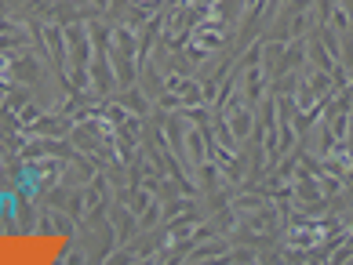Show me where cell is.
<instances>
[{"instance_id":"cell-1","label":"cell","mask_w":353,"mask_h":265,"mask_svg":"<svg viewBox=\"0 0 353 265\" xmlns=\"http://www.w3.org/2000/svg\"><path fill=\"white\" fill-rule=\"evenodd\" d=\"M73 131V116L66 113H44L41 120H33L26 127V135H37V138H62Z\"/></svg>"},{"instance_id":"cell-2","label":"cell","mask_w":353,"mask_h":265,"mask_svg":"<svg viewBox=\"0 0 353 265\" xmlns=\"http://www.w3.org/2000/svg\"><path fill=\"white\" fill-rule=\"evenodd\" d=\"M8 76L15 84H37L41 81V62H37L30 51H19L15 59H8Z\"/></svg>"},{"instance_id":"cell-3","label":"cell","mask_w":353,"mask_h":265,"mask_svg":"<svg viewBox=\"0 0 353 265\" xmlns=\"http://www.w3.org/2000/svg\"><path fill=\"white\" fill-rule=\"evenodd\" d=\"M222 116H226V124H230V131L233 135H237L241 142L252 135V127H255V113H252V105H226V109H222Z\"/></svg>"},{"instance_id":"cell-4","label":"cell","mask_w":353,"mask_h":265,"mask_svg":"<svg viewBox=\"0 0 353 265\" xmlns=\"http://www.w3.org/2000/svg\"><path fill=\"white\" fill-rule=\"evenodd\" d=\"M110 225H113L117 240H121V244H128V240L135 236V229H139V222H135V211L128 207V204H117V207H113V218H110Z\"/></svg>"},{"instance_id":"cell-5","label":"cell","mask_w":353,"mask_h":265,"mask_svg":"<svg viewBox=\"0 0 353 265\" xmlns=\"http://www.w3.org/2000/svg\"><path fill=\"white\" fill-rule=\"evenodd\" d=\"M299 65H306V36H295V41H288L284 55H281V65H277V76L295 73Z\"/></svg>"},{"instance_id":"cell-6","label":"cell","mask_w":353,"mask_h":265,"mask_svg":"<svg viewBox=\"0 0 353 265\" xmlns=\"http://www.w3.org/2000/svg\"><path fill=\"white\" fill-rule=\"evenodd\" d=\"M226 251H230V240L226 236H219V240H212V244H193V251L186 255V262H208V258H226Z\"/></svg>"},{"instance_id":"cell-7","label":"cell","mask_w":353,"mask_h":265,"mask_svg":"<svg viewBox=\"0 0 353 265\" xmlns=\"http://www.w3.org/2000/svg\"><path fill=\"white\" fill-rule=\"evenodd\" d=\"M306 55H310V62L306 65H313V70H324V73H332V65H335V59L324 51V44H321V36L317 33H310L306 36Z\"/></svg>"},{"instance_id":"cell-8","label":"cell","mask_w":353,"mask_h":265,"mask_svg":"<svg viewBox=\"0 0 353 265\" xmlns=\"http://www.w3.org/2000/svg\"><path fill=\"white\" fill-rule=\"evenodd\" d=\"M117 102H121L128 113H135V116H146V113H150V98L142 95V91H139L135 84H132V87H124V91H121V98H117Z\"/></svg>"},{"instance_id":"cell-9","label":"cell","mask_w":353,"mask_h":265,"mask_svg":"<svg viewBox=\"0 0 353 265\" xmlns=\"http://www.w3.org/2000/svg\"><path fill=\"white\" fill-rule=\"evenodd\" d=\"M219 178H222V167L215 160H201L197 164V185H201V193H215L219 189Z\"/></svg>"},{"instance_id":"cell-10","label":"cell","mask_w":353,"mask_h":265,"mask_svg":"<svg viewBox=\"0 0 353 265\" xmlns=\"http://www.w3.org/2000/svg\"><path fill=\"white\" fill-rule=\"evenodd\" d=\"M186 149H190V160H193V164L208 160V145H204L201 127H186Z\"/></svg>"},{"instance_id":"cell-11","label":"cell","mask_w":353,"mask_h":265,"mask_svg":"<svg viewBox=\"0 0 353 265\" xmlns=\"http://www.w3.org/2000/svg\"><path fill=\"white\" fill-rule=\"evenodd\" d=\"M15 222H19V229L22 233H30L37 229V215H33V204L26 200V193H19V207H15Z\"/></svg>"},{"instance_id":"cell-12","label":"cell","mask_w":353,"mask_h":265,"mask_svg":"<svg viewBox=\"0 0 353 265\" xmlns=\"http://www.w3.org/2000/svg\"><path fill=\"white\" fill-rule=\"evenodd\" d=\"M26 102H30V84H11V87H8V95H4V109L19 113Z\"/></svg>"},{"instance_id":"cell-13","label":"cell","mask_w":353,"mask_h":265,"mask_svg":"<svg viewBox=\"0 0 353 265\" xmlns=\"http://www.w3.org/2000/svg\"><path fill=\"white\" fill-rule=\"evenodd\" d=\"M179 116H182V120H186V124H212V113H208V105H179V109H175Z\"/></svg>"},{"instance_id":"cell-14","label":"cell","mask_w":353,"mask_h":265,"mask_svg":"<svg viewBox=\"0 0 353 265\" xmlns=\"http://www.w3.org/2000/svg\"><path fill=\"white\" fill-rule=\"evenodd\" d=\"M161 215H164L161 200H150V207L139 215V229H157V222H161Z\"/></svg>"},{"instance_id":"cell-15","label":"cell","mask_w":353,"mask_h":265,"mask_svg":"<svg viewBox=\"0 0 353 265\" xmlns=\"http://www.w3.org/2000/svg\"><path fill=\"white\" fill-rule=\"evenodd\" d=\"M310 11H313V15H310L313 25H324V22L332 19V11H335V0H313V8H310Z\"/></svg>"},{"instance_id":"cell-16","label":"cell","mask_w":353,"mask_h":265,"mask_svg":"<svg viewBox=\"0 0 353 265\" xmlns=\"http://www.w3.org/2000/svg\"><path fill=\"white\" fill-rule=\"evenodd\" d=\"M41 116H44V109H41V105H33V102H26V105H22V109H19V124H22V131H26V127H30L33 120H41Z\"/></svg>"},{"instance_id":"cell-17","label":"cell","mask_w":353,"mask_h":265,"mask_svg":"<svg viewBox=\"0 0 353 265\" xmlns=\"http://www.w3.org/2000/svg\"><path fill=\"white\" fill-rule=\"evenodd\" d=\"M328 25H332L335 33H350V19H346V11L339 8V4H335V11H332V19H328Z\"/></svg>"},{"instance_id":"cell-18","label":"cell","mask_w":353,"mask_h":265,"mask_svg":"<svg viewBox=\"0 0 353 265\" xmlns=\"http://www.w3.org/2000/svg\"><path fill=\"white\" fill-rule=\"evenodd\" d=\"M226 262H259V255L252 247H233V251H226Z\"/></svg>"},{"instance_id":"cell-19","label":"cell","mask_w":353,"mask_h":265,"mask_svg":"<svg viewBox=\"0 0 353 265\" xmlns=\"http://www.w3.org/2000/svg\"><path fill=\"white\" fill-rule=\"evenodd\" d=\"M88 4H91V8H95V11H99V15H106V11H110V0H88Z\"/></svg>"}]
</instances>
